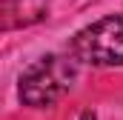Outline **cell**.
I'll use <instances>...</instances> for the list:
<instances>
[{"mask_svg": "<svg viewBox=\"0 0 123 120\" xmlns=\"http://www.w3.org/2000/svg\"><path fill=\"white\" fill-rule=\"evenodd\" d=\"M77 80V60L63 57V54H46L37 63H31L29 69L20 74V86L17 94L26 106L34 109H43V106H52L57 103L66 91L74 86Z\"/></svg>", "mask_w": 123, "mask_h": 120, "instance_id": "obj_1", "label": "cell"}, {"mask_svg": "<svg viewBox=\"0 0 123 120\" xmlns=\"http://www.w3.org/2000/svg\"><path fill=\"white\" fill-rule=\"evenodd\" d=\"M77 63L92 66H123V14H109L89 23L72 37L69 46Z\"/></svg>", "mask_w": 123, "mask_h": 120, "instance_id": "obj_2", "label": "cell"}, {"mask_svg": "<svg viewBox=\"0 0 123 120\" xmlns=\"http://www.w3.org/2000/svg\"><path fill=\"white\" fill-rule=\"evenodd\" d=\"M83 120H94V114H92V112H86V114H83Z\"/></svg>", "mask_w": 123, "mask_h": 120, "instance_id": "obj_3", "label": "cell"}]
</instances>
